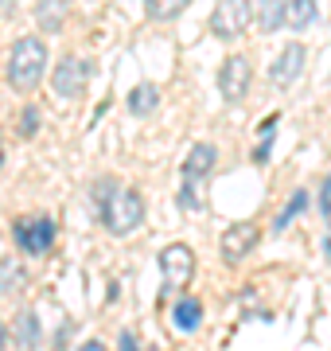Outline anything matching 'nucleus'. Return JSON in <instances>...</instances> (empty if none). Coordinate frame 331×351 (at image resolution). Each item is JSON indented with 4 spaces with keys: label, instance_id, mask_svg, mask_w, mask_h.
Segmentation results:
<instances>
[{
    "label": "nucleus",
    "instance_id": "nucleus-1",
    "mask_svg": "<svg viewBox=\"0 0 331 351\" xmlns=\"http://www.w3.org/2000/svg\"><path fill=\"white\" fill-rule=\"evenodd\" d=\"M94 188H98L94 199H98V211H102V223L109 234L125 239L144 223V199L137 188H117L114 180H98Z\"/></svg>",
    "mask_w": 331,
    "mask_h": 351
},
{
    "label": "nucleus",
    "instance_id": "nucleus-2",
    "mask_svg": "<svg viewBox=\"0 0 331 351\" xmlns=\"http://www.w3.org/2000/svg\"><path fill=\"white\" fill-rule=\"evenodd\" d=\"M4 75H8V86H12L16 94H31V90L43 82V75H47V43L39 36L16 39L12 51H8Z\"/></svg>",
    "mask_w": 331,
    "mask_h": 351
},
{
    "label": "nucleus",
    "instance_id": "nucleus-3",
    "mask_svg": "<svg viewBox=\"0 0 331 351\" xmlns=\"http://www.w3.org/2000/svg\"><path fill=\"white\" fill-rule=\"evenodd\" d=\"M215 160H218V149L211 141L191 145L187 160H183V184H179V195H176V203L183 211H199L203 207V184L215 176Z\"/></svg>",
    "mask_w": 331,
    "mask_h": 351
},
{
    "label": "nucleus",
    "instance_id": "nucleus-4",
    "mask_svg": "<svg viewBox=\"0 0 331 351\" xmlns=\"http://www.w3.org/2000/svg\"><path fill=\"white\" fill-rule=\"evenodd\" d=\"M59 239V223L51 215H20L12 223V242L20 246V254H31V258H47V250Z\"/></svg>",
    "mask_w": 331,
    "mask_h": 351
},
{
    "label": "nucleus",
    "instance_id": "nucleus-5",
    "mask_svg": "<svg viewBox=\"0 0 331 351\" xmlns=\"http://www.w3.org/2000/svg\"><path fill=\"white\" fill-rule=\"evenodd\" d=\"M90 78H94V63H90V59H82V55H63V59L55 63L51 86H55V94H59V98L78 101L82 94H86Z\"/></svg>",
    "mask_w": 331,
    "mask_h": 351
},
{
    "label": "nucleus",
    "instance_id": "nucleus-6",
    "mask_svg": "<svg viewBox=\"0 0 331 351\" xmlns=\"http://www.w3.org/2000/svg\"><path fill=\"white\" fill-rule=\"evenodd\" d=\"M254 86V63L246 55H226L218 66V94L226 106H242L246 94Z\"/></svg>",
    "mask_w": 331,
    "mask_h": 351
},
{
    "label": "nucleus",
    "instance_id": "nucleus-7",
    "mask_svg": "<svg viewBox=\"0 0 331 351\" xmlns=\"http://www.w3.org/2000/svg\"><path fill=\"white\" fill-rule=\"evenodd\" d=\"M160 277H164V293H176V289L191 285V277H195L191 246H183V242L164 246V250H160Z\"/></svg>",
    "mask_w": 331,
    "mask_h": 351
},
{
    "label": "nucleus",
    "instance_id": "nucleus-8",
    "mask_svg": "<svg viewBox=\"0 0 331 351\" xmlns=\"http://www.w3.org/2000/svg\"><path fill=\"white\" fill-rule=\"evenodd\" d=\"M250 24H254V4H242V0H226L211 12V36L222 43H234Z\"/></svg>",
    "mask_w": 331,
    "mask_h": 351
},
{
    "label": "nucleus",
    "instance_id": "nucleus-9",
    "mask_svg": "<svg viewBox=\"0 0 331 351\" xmlns=\"http://www.w3.org/2000/svg\"><path fill=\"white\" fill-rule=\"evenodd\" d=\"M257 242H261V226L257 223H234V226L222 230L218 250H222V258H226L230 265H238V262H246V258L257 250Z\"/></svg>",
    "mask_w": 331,
    "mask_h": 351
},
{
    "label": "nucleus",
    "instance_id": "nucleus-10",
    "mask_svg": "<svg viewBox=\"0 0 331 351\" xmlns=\"http://www.w3.org/2000/svg\"><path fill=\"white\" fill-rule=\"evenodd\" d=\"M304 63H308V51L304 43H289V47H280V55L273 59V66H269V82L273 86H293L296 78L304 75Z\"/></svg>",
    "mask_w": 331,
    "mask_h": 351
},
{
    "label": "nucleus",
    "instance_id": "nucleus-11",
    "mask_svg": "<svg viewBox=\"0 0 331 351\" xmlns=\"http://www.w3.org/2000/svg\"><path fill=\"white\" fill-rule=\"evenodd\" d=\"M16 348L20 351H39V343H43V328H39V316L31 313V308H24V313L16 316Z\"/></svg>",
    "mask_w": 331,
    "mask_h": 351
},
{
    "label": "nucleus",
    "instance_id": "nucleus-12",
    "mask_svg": "<svg viewBox=\"0 0 331 351\" xmlns=\"http://www.w3.org/2000/svg\"><path fill=\"white\" fill-rule=\"evenodd\" d=\"M254 20L265 36H273L277 27H289V4H280V0H261V4H254Z\"/></svg>",
    "mask_w": 331,
    "mask_h": 351
},
{
    "label": "nucleus",
    "instance_id": "nucleus-13",
    "mask_svg": "<svg viewBox=\"0 0 331 351\" xmlns=\"http://www.w3.org/2000/svg\"><path fill=\"white\" fill-rule=\"evenodd\" d=\"M203 324V301H195V297H179L176 308H172V328L176 332H195V328Z\"/></svg>",
    "mask_w": 331,
    "mask_h": 351
},
{
    "label": "nucleus",
    "instance_id": "nucleus-14",
    "mask_svg": "<svg viewBox=\"0 0 331 351\" xmlns=\"http://www.w3.org/2000/svg\"><path fill=\"white\" fill-rule=\"evenodd\" d=\"M129 113L133 117H148V113L160 106V86H153V82H140V86L129 90V98H125Z\"/></svg>",
    "mask_w": 331,
    "mask_h": 351
},
{
    "label": "nucleus",
    "instance_id": "nucleus-15",
    "mask_svg": "<svg viewBox=\"0 0 331 351\" xmlns=\"http://www.w3.org/2000/svg\"><path fill=\"white\" fill-rule=\"evenodd\" d=\"M27 285V269L20 258H0V297H16Z\"/></svg>",
    "mask_w": 331,
    "mask_h": 351
},
{
    "label": "nucleus",
    "instance_id": "nucleus-16",
    "mask_svg": "<svg viewBox=\"0 0 331 351\" xmlns=\"http://www.w3.org/2000/svg\"><path fill=\"white\" fill-rule=\"evenodd\" d=\"M304 211H308V191L300 188V191H293V199L284 203V211L273 219V230H277V234H280V230H289V223H293L296 215H304Z\"/></svg>",
    "mask_w": 331,
    "mask_h": 351
},
{
    "label": "nucleus",
    "instance_id": "nucleus-17",
    "mask_svg": "<svg viewBox=\"0 0 331 351\" xmlns=\"http://www.w3.org/2000/svg\"><path fill=\"white\" fill-rule=\"evenodd\" d=\"M312 20H316V4L312 0H289V27L293 32H304Z\"/></svg>",
    "mask_w": 331,
    "mask_h": 351
},
{
    "label": "nucleus",
    "instance_id": "nucleus-18",
    "mask_svg": "<svg viewBox=\"0 0 331 351\" xmlns=\"http://www.w3.org/2000/svg\"><path fill=\"white\" fill-rule=\"evenodd\" d=\"M36 20L43 32H59L66 24V4H39L36 8Z\"/></svg>",
    "mask_w": 331,
    "mask_h": 351
},
{
    "label": "nucleus",
    "instance_id": "nucleus-19",
    "mask_svg": "<svg viewBox=\"0 0 331 351\" xmlns=\"http://www.w3.org/2000/svg\"><path fill=\"white\" fill-rule=\"evenodd\" d=\"M183 0H153V4H144V12H148V20H176V16H183Z\"/></svg>",
    "mask_w": 331,
    "mask_h": 351
},
{
    "label": "nucleus",
    "instance_id": "nucleus-20",
    "mask_svg": "<svg viewBox=\"0 0 331 351\" xmlns=\"http://www.w3.org/2000/svg\"><path fill=\"white\" fill-rule=\"evenodd\" d=\"M16 133H20L24 141H31L39 133V110L36 106H24V113H20V129H16Z\"/></svg>",
    "mask_w": 331,
    "mask_h": 351
},
{
    "label": "nucleus",
    "instance_id": "nucleus-21",
    "mask_svg": "<svg viewBox=\"0 0 331 351\" xmlns=\"http://www.w3.org/2000/svg\"><path fill=\"white\" fill-rule=\"evenodd\" d=\"M277 125H280V113H269L265 121L257 125V137H261V141H273V133H277Z\"/></svg>",
    "mask_w": 331,
    "mask_h": 351
},
{
    "label": "nucleus",
    "instance_id": "nucleus-22",
    "mask_svg": "<svg viewBox=\"0 0 331 351\" xmlns=\"http://www.w3.org/2000/svg\"><path fill=\"white\" fill-rule=\"evenodd\" d=\"M319 215L331 219V176L323 180V188H319Z\"/></svg>",
    "mask_w": 331,
    "mask_h": 351
},
{
    "label": "nucleus",
    "instance_id": "nucleus-23",
    "mask_svg": "<svg viewBox=\"0 0 331 351\" xmlns=\"http://www.w3.org/2000/svg\"><path fill=\"white\" fill-rule=\"evenodd\" d=\"M117 351H140L137 336H133V332H121V336H117Z\"/></svg>",
    "mask_w": 331,
    "mask_h": 351
},
{
    "label": "nucleus",
    "instance_id": "nucleus-24",
    "mask_svg": "<svg viewBox=\"0 0 331 351\" xmlns=\"http://www.w3.org/2000/svg\"><path fill=\"white\" fill-rule=\"evenodd\" d=\"M269 149H273V141H257V149H254V164H265V160H269Z\"/></svg>",
    "mask_w": 331,
    "mask_h": 351
},
{
    "label": "nucleus",
    "instance_id": "nucleus-25",
    "mask_svg": "<svg viewBox=\"0 0 331 351\" xmlns=\"http://www.w3.org/2000/svg\"><path fill=\"white\" fill-rule=\"evenodd\" d=\"M78 351H105L102 339H86V343H78Z\"/></svg>",
    "mask_w": 331,
    "mask_h": 351
},
{
    "label": "nucleus",
    "instance_id": "nucleus-26",
    "mask_svg": "<svg viewBox=\"0 0 331 351\" xmlns=\"http://www.w3.org/2000/svg\"><path fill=\"white\" fill-rule=\"evenodd\" d=\"M8 348V328H4V320H0V351Z\"/></svg>",
    "mask_w": 331,
    "mask_h": 351
},
{
    "label": "nucleus",
    "instance_id": "nucleus-27",
    "mask_svg": "<svg viewBox=\"0 0 331 351\" xmlns=\"http://www.w3.org/2000/svg\"><path fill=\"white\" fill-rule=\"evenodd\" d=\"M144 351H164V348H156V343H148V348H144Z\"/></svg>",
    "mask_w": 331,
    "mask_h": 351
},
{
    "label": "nucleus",
    "instance_id": "nucleus-28",
    "mask_svg": "<svg viewBox=\"0 0 331 351\" xmlns=\"http://www.w3.org/2000/svg\"><path fill=\"white\" fill-rule=\"evenodd\" d=\"M0 168H4V145H0Z\"/></svg>",
    "mask_w": 331,
    "mask_h": 351
}]
</instances>
